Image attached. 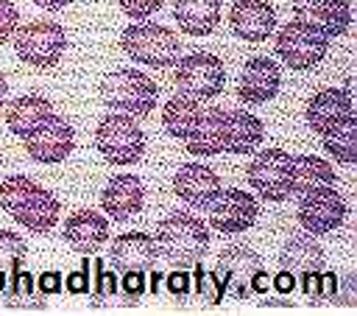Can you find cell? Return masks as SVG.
<instances>
[{
  "label": "cell",
  "mask_w": 357,
  "mask_h": 316,
  "mask_svg": "<svg viewBox=\"0 0 357 316\" xmlns=\"http://www.w3.org/2000/svg\"><path fill=\"white\" fill-rule=\"evenodd\" d=\"M0 210H6L28 232L47 235L59 224L61 201L31 176L14 173L0 182Z\"/></svg>",
  "instance_id": "6da1fadb"
},
{
  "label": "cell",
  "mask_w": 357,
  "mask_h": 316,
  "mask_svg": "<svg viewBox=\"0 0 357 316\" xmlns=\"http://www.w3.org/2000/svg\"><path fill=\"white\" fill-rule=\"evenodd\" d=\"M156 252L173 268H190L209 249V227L192 213H170L156 227Z\"/></svg>",
  "instance_id": "7a4b0ae2"
},
{
  "label": "cell",
  "mask_w": 357,
  "mask_h": 316,
  "mask_svg": "<svg viewBox=\"0 0 357 316\" xmlns=\"http://www.w3.org/2000/svg\"><path fill=\"white\" fill-rule=\"evenodd\" d=\"M100 98L114 112H126L131 117H145L156 109L159 87L151 76H145L137 67H117L103 76Z\"/></svg>",
  "instance_id": "3957f363"
},
{
  "label": "cell",
  "mask_w": 357,
  "mask_h": 316,
  "mask_svg": "<svg viewBox=\"0 0 357 316\" xmlns=\"http://www.w3.org/2000/svg\"><path fill=\"white\" fill-rule=\"evenodd\" d=\"M120 48L137 62L148 67H173L181 56L178 34L167 25L156 22H131L120 34Z\"/></svg>",
  "instance_id": "277c9868"
},
{
  "label": "cell",
  "mask_w": 357,
  "mask_h": 316,
  "mask_svg": "<svg viewBox=\"0 0 357 316\" xmlns=\"http://www.w3.org/2000/svg\"><path fill=\"white\" fill-rule=\"evenodd\" d=\"M14 53L22 64L36 70H50L61 62L67 50V31L53 20H31L14 34Z\"/></svg>",
  "instance_id": "5b68a950"
},
{
  "label": "cell",
  "mask_w": 357,
  "mask_h": 316,
  "mask_svg": "<svg viewBox=\"0 0 357 316\" xmlns=\"http://www.w3.org/2000/svg\"><path fill=\"white\" fill-rule=\"evenodd\" d=\"M95 148L112 165H134L145 154V131L126 112H106L95 129Z\"/></svg>",
  "instance_id": "8992f818"
},
{
  "label": "cell",
  "mask_w": 357,
  "mask_h": 316,
  "mask_svg": "<svg viewBox=\"0 0 357 316\" xmlns=\"http://www.w3.org/2000/svg\"><path fill=\"white\" fill-rule=\"evenodd\" d=\"M326 50H329V39L318 28H312L310 22L296 20V17L290 22H284L276 36V56L284 62V67L298 70V73L318 67L324 62Z\"/></svg>",
  "instance_id": "52a82bcc"
},
{
  "label": "cell",
  "mask_w": 357,
  "mask_h": 316,
  "mask_svg": "<svg viewBox=\"0 0 357 316\" xmlns=\"http://www.w3.org/2000/svg\"><path fill=\"white\" fill-rule=\"evenodd\" d=\"M173 84L181 95L206 101L223 92L226 67L215 53H190L178 56L173 64Z\"/></svg>",
  "instance_id": "ba28073f"
},
{
  "label": "cell",
  "mask_w": 357,
  "mask_h": 316,
  "mask_svg": "<svg viewBox=\"0 0 357 316\" xmlns=\"http://www.w3.org/2000/svg\"><path fill=\"white\" fill-rule=\"evenodd\" d=\"M259 201L240 187H220L206 204V224L220 235H237L257 224Z\"/></svg>",
  "instance_id": "9c48e42d"
},
{
  "label": "cell",
  "mask_w": 357,
  "mask_h": 316,
  "mask_svg": "<svg viewBox=\"0 0 357 316\" xmlns=\"http://www.w3.org/2000/svg\"><path fill=\"white\" fill-rule=\"evenodd\" d=\"M346 213H349L346 199L340 196V190L335 185H324V187H315L310 193H301V201L296 207L298 224L312 238L335 232L346 221Z\"/></svg>",
  "instance_id": "30bf717a"
},
{
  "label": "cell",
  "mask_w": 357,
  "mask_h": 316,
  "mask_svg": "<svg viewBox=\"0 0 357 316\" xmlns=\"http://www.w3.org/2000/svg\"><path fill=\"white\" fill-rule=\"evenodd\" d=\"M248 185L265 201H287L290 199V154L284 148H265L254 154L245 168Z\"/></svg>",
  "instance_id": "8fae6325"
},
{
  "label": "cell",
  "mask_w": 357,
  "mask_h": 316,
  "mask_svg": "<svg viewBox=\"0 0 357 316\" xmlns=\"http://www.w3.org/2000/svg\"><path fill=\"white\" fill-rule=\"evenodd\" d=\"M22 145H25L31 159H36L42 165H56V162H61V159H67L73 154V148H75V129L64 117L53 115L33 134L22 137Z\"/></svg>",
  "instance_id": "7c38bea8"
},
{
  "label": "cell",
  "mask_w": 357,
  "mask_h": 316,
  "mask_svg": "<svg viewBox=\"0 0 357 316\" xmlns=\"http://www.w3.org/2000/svg\"><path fill=\"white\" fill-rule=\"evenodd\" d=\"M259 268H262V257H259L254 249L243 246V243H234V246L223 249V252L218 254V266H215V271H218V277H220L226 294H231L237 302H243V299L251 296L248 280H251V274L259 271Z\"/></svg>",
  "instance_id": "4fadbf2b"
},
{
  "label": "cell",
  "mask_w": 357,
  "mask_h": 316,
  "mask_svg": "<svg viewBox=\"0 0 357 316\" xmlns=\"http://www.w3.org/2000/svg\"><path fill=\"white\" fill-rule=\"evenodd\" d=\"M279 87H282L279 64L268 56H251L243 64V73H240V81H237V95H240V101H245L251 106H259V103L273 101Z\"/></svg>",
  "instance_id": "5bb4252c"
},
{
  "label": "cell",
  "mask_w": 357,
  "mask_h": 316,
  "mask_svg": "<svg viewBox=\"0 0 357 316\" xmlns=\"http://www.w3.org/2000/svg\"><path fill=\"white\" fill-rule=\"evenodd\" d=\"M231 34L243 42H265L276 28V11L268 0H234L229 8Z\"/></svg>",
  "instance_id": "9a60e30c"
},
{
  "label": "cell",
  "mask_w": 357,
  "mask_h": 316,
  "mask_svg": "<svg viewBox=\"0 0 357 316\" xmlns=\"http://www.w3.org/2000/svg\"><path fill=\"white\" fill-rule=\"evenodd\" d=\"M156 240L148 232H123L112 238L109 257L106 263L120 274V271H148L156 266Z\"/></svg>",
  "instance_id": "2e32d148"
},
{
  "label": "cell",
  "mask_w": 357,
  "mask_h": 316,
  "mask_svg": "<svg viewBox=\"0 0 357 316\" xmlns=\"http://www.w3.org/2000/svg\"><path fill=\"white\" fill-rule=\"evenodd\" d=\"M142 204H145V187H142L139 176H134V173L112 176L100 193V207H103L106 218H112V221L134 218L142 210Z\"/></svg>",
  "instance_id": "e0dca14e"
},
{
  "label": "cell",
  "mask_w": 357,
  "mask_h": 316,
  "mask_svg": "<svg viewBox=\"0 0 357 316\" xmlns=\"http://www.w3.org/2000/svg\"><path fill=\"white\" fill-rule=\"evenodd\" d=\"M293 17L310 22L326 39H332L349 31L351 3L349 0H301V3H293Z\"/></svg>",
  "instance_id": "ac0fdd59"
},
{
  "label": "cell",
  "mask_w": 357,
  "mask_h": 316,
  "mask_svg": "<svg viewBox=\"0 0 357 316\" xmlns=\"http://www.w3.org/2000/svg\"><path fill=\"white\" fill-rule=\"evenodd\" d=\"M220 187H223V185H220L218 173H215L209 165H204V162H184V165L173 173V193H176L181 201H187L190 207L206 210V204L218 196Z\"/></svg>",
  "instance_id": "d6986e66"
},
{
  "label": "cell",
  "mask_w": 357,
  "mask_h": 316,
  "mask_svg": "<svg viewBox=\"0 0 357 316\" xmlns=\"http://www.w3.org/2000/svg\"><path fill=\"white\" fill-rule=\"evenodd\" d=\"M61 238L73 252L89 257L109 240V218L100 215L98 210H78L67 218Z\"/></svg>",
  "instance_id": "ffe728a7"
},
{
  "label": "cell",
  "mask_w": 357,
  "mask_h": 316,
  "mask_svg": "<svg viewBox=\"0 0 357 316\" xmlns=\"http://www.w3.org/2000/svg\"><path fill=\"white\" fill-rule=\"evenodd\" d=\"M349 112H351V92H349V87H326V89H318L307 101L304 117H307V126L315 134H324L329 126H335Z\"/></svg>",
  "instance_id": "44dd1931"
},
{
  "label": "cell",
  "mask_w": 357,
  "mask_h": 316,
  "mask_svg": "<svg viewBox=\"0 0 357 316\" xmlns=\"http://www.w3.org/2000/svg\"><path fill=\"white\" fill-rule=\"evenodd\" d=\"M223 145H226V109L206 106L201 112L195 129L184 140V148L192 157H215L223 151Z\"/></svg>",
  "instance_id": "7402d4cb"
},
{
  "label": "cell",
  "mask_w": 357,
  "mask_h": 316,
  "mask_svg": "<svg viewBox=\"0 0 357 316\" xmlns=\"http://www.w3.org/2000/svg\"><path fill=\"white\" fill-rule=\"evenodd\" d=\"M53 103L39 95V92H25L20 98H14L8 106H6V126L11 129V134L17 137H28L33 134L42 123H47L53 117Z\"/></svg>",
  "instance_id": "603a6c76"
},
{
  "label": "cell",
  "mask_w": 357,
  "mask_h": 316,
  "mask_svg": "<svg viewBox=\"0 0 357 316\" xmlns=\"http://www.w3.org/2000/svg\"><path fill=\"white\" fill-rule=\"evenodd\" d=\"M262 137H265V126L257 115H251L245 109H226V145H223V151L248 157L259 148Z\"/></svg>",
  "instance_id": "cb8c5ba5"
},
{
  "label": "cell",
  "mask_w": 357,
  "mask_h": 316,
  "mask_svg": "<svg viewBox=\"0 0 357 316\" xmlns=\"http://www.w3.org/2000/svg\"><path fill=\"white\" fill-rule=\"evenodd\" d=\"M3 305L14 310H45L47 296L36 288V277L25 268V263L8 266V280L3 288Z\"/></svg>",
  "instance_id": "d4e9b609"
},
{
  "label": "cell",
  "mask_w": 357,
  "mask_h": 316,
  "mask_svg": "<svg viewBox=\"0 0 357 316\" xmlns=\"http://www.w3.org/2000/svg\"><path fill=\"white\" fill-rule=\"evenodd\" d=\"M279 266L293 271L296 280H298L304 274H312V271L324 268V249H321V243L310 232L293 235V238L284 240V246L279 252Z\"/></svg>",
  "instance_id": "484cf974"
},
{
  "label": "cell",
  "mask_w": 357,
  "mask_h": 316,
  "mask_svg": "<svg viewBox=\"0 0 357 316\" xmlns=\"http://www.w3.org/2000/svg\"><path fill=\"white\" fill-rule=\"evenodd\" d=\"M173 17L190 36H209L220 22V0H176Z\"/></svg>",
  "instance_id": "4316f807"
},
{
  "label": "cell",
  "mask_w": 357,
  "mask_h": 316,
  "mask_svg": "<svg viewBox=\"0 0 357 316\" xmlns=\"http://www.w3.org/2000/svg\"><path fill=\"white\" fill-rule=\"evenodd\" d=\"M335 168L324 159V157H312V154H290V193H310L315 187L324 185H335Z\"/></svg>",
  "instance_id": "83f0119b"
},
{
  "label": "cell",
  "mask_w": 357,
  "mask_h": 316,
  "mask_svg": "<svg viewBox=\"0 0 357 316\" xmlns=\"http://www.w3.org/2000/svg\"><path fill=\"white\" fill-rule=\"evenodd\" d=\"M201 101H195V98H187V95H173L167 103H165V109H162V126H165V131L170 134V137H176V140H187L190 137V131L195 129V123H198V117H201Z\"/></svg>",
  "instance_id": "f1b7e54d"
},
{
  "label": "cell",
  "mask_w": 357,
  "mask_h": 316,
  "mask_svg": "<svg viewBox=\"0 0 357 316\" xmlns=\"http://www.w3.org/2000/svg\"><path fill=\"white\" fill-rule=\"evenodd\" d=\"M321 140H324L326 154H332L337 162H343V165L357 162V117H354V112H349L335 126H329L321 134Z\"/></svg>",
  "instance_id": "f546056e"
},
{
  "label": "cell",
  "mask_w": 357,
  "mask_h": 316,
  "mask_svg": "<svg viewBox=\"0 0 357 316\" xmlns=\"http://www.w3.org/2000/svg\"><path fill=\"white\" fill-rule=\"evenodd\" d=\"M226 296V288L218 277L215 268H204L201 260L190 266V296H187V308L190 305H201V308H215L220 305Z\"/></svg>",
  "instance_id": "4dcf8cb0"
},
{
  "label": "cell",
  "mask_w": 357,
  "mask_h": 316,
  "mask_svg": "<svg viewBox=\"0 0 357 316\" xmlns=\"http://www.w3.org/2000/svg\"><path fill=\"white\" fill-rule=\"evenodd\" d=\"M89 305L92 308H114L120 302V274L109 268L106 260L92 263V285H89Z\"/></svg>",
  "instance_id": "1f68e13d"
},
{
  "label": "cell",
  "mask_w": 357,
  "mask_h": 316,
  "mask_svg": "<svg viewBox=\"0 0 357 316\" xmlns=\"http://www.w3.org/2000/svg\"><path fill=\"white\" fill-rule=\"evenodd\" d=\"M337 282H340V277H337L335 271H326V268L298 277V285H301V291L307 294V299H310L312 305L335 302V296H337Z\"/></svg>",
  "instance_id": "d6a6232c"
},
{
  "label": "cell",
  "mask_w": 357,
  "mask_h": 316,
  "mask_svg": "<svg viewBox=\"0 0 357 316\" xmlns=\"http://www.w3.org/2000/svg\"><path fill=\"white\" fill-rule=\"evenodd\" d=\"M148 291L145 271H120V302L123 308H137L139 296Z\"/></svg>",
  "instance_id": "836d02e7"
},
{
  "label": "cell",
  "mask_w": 357,
  "mask_h": 316,
  "mask_svg": "<svg viewBox=\"0 0 357 316\" xmlns=\"http://www.w3.org/2000/svg\"><path fill=\"white\" fill-rule=\"evenodd\" d=\"M165 280V291H170V296L187 308V296H190V268H173L170 274L162 277Z\"/></svg>",
  "instance_id": "e575fe53"
},
{
  "label": "cell",
  "mask_w": 357,
  "mask_h": 316,
  "mask_svg": "<svg viewBox=\"0 0 357 316\" xmlns=\"http://www.w3.org/2000/svg\"><path fill=\"white\" fill-rule=\"evenodd\" d=\"M20 28V11L11 0H0V45L11 42Z\"/></svg>",
  "instance_id": "d590c367"
},
{
  "label": "cell",
  "mask_w": 357,
  "mask_h": 316,
  "mask_svg": "<svg viewBox=\"0 0 357 316\" xmlns=\"http://www.w3.org/2000/svg\"><path fill=\"white\" fill-rule=\"evenodd\" d=\"M165 0H117L120 11L131 20H148L151 14H156L162 8Z\"/></svg>",
  "instance_id": "8d00e7d4"
},
{
  "label": "cell",
  "mask_w": 357,
  "mask_h": 316,
  "mask_svg": "<svg viewBox=\"0 0 357 316\" xmlns=\"http://www.w3.org/2000/svg\"><path fill=\"white\" fill-rule=\"evenodd\" d=\"M89 285H92V268H89V260H86V254H84L81 268L67 271V277H64V288H67L70 294H89Z\"/></svg>",
  "instance_id": "74e56055"
},
{
  "label": "cell",
  "mask_w": 357,
  "mask_h": 316,
  "mask_svg": "<svg viewBox=\"0 0 357 316\" xmlns=\"http://www.w3.org/2000/svg\"><path fill=\"white\" fill-rule=\"evenodd\" d=\"M36 288H39L45 296L61 294V291H64V274H61L59 268H47V271H42V274L36 277Z\"/></svg>",
  "instance_id": "f35d334b"
},
{
  "label": "cell",
  "mask_w": 357,
  "mask_h": 316,
  "mask_svg": "<svg viewBox=\"0 0 357 316\" xmlns=\"http://www.w3.org/2000/svg\"><path fill=\"white\" fill-rule=\"evenodd\" d=\"M296 285H298V280H296V274L287 271V268H279V271L271 277V288L279 291V294H290V291H296Z\"/></svg>",
  "instance_id": "ab89813d"
},
{
  "label": "cell",
  "mask_w": 357,
  "mask_h": 316,
  "mask_svg": "<svg viewBox=\"0 0 357 316\" xmlns=\"http://www.w3.org/2000/svg\"><path fill=\"white\" fill-rule=\"evenodd\" d=\"M248 288H251V294H265V291L271 288V277H268V271H265V268L254 271L251 280H248Z\"/></svg>",
  "instance_id": "60d3db41"
},
{
  "label": "cell",
  "mask_w": 357,
  "mask_h": 316,
  "mask_svg": "<svg viewBox=\"0 0 357 316\" xmlns=\"http://www.w3.org/2000/svg\"><path fill=\"white\" fill-rule=\"evenodd\" d=\"M259 308H293V302L282 294V296H262L259 299Z\"/></svg>",
  "instance_id": "b9f144b4"
},
{
  "label": "cell",
  "mask_w": 357,
  "mask_h": 316,
  "mask_svg": "<svg viewBox=\"0 0 357 316\" xmlns=\"http://www.w3.org/2000/svg\"><path fill=\"white\" fill-rule=\"evenodd\" d=\"M39 8H45V11H61V8H67L73 0H33Z\"/></svg>",
  "instance_id": "7bdbcfd3"
},
{
  "label": "cell",
  "mask_w": 357,
  "mask_h": 316,
  "mask_svg": "<svg viewBox=\"0 0 357 316\" xmlns=\"http://www.w3.org/2000/svg\"><path fill=\"white\" fill-rule=\"evenodd\" d=\"M145 274L151 277V282H148V291H151V294H156V291H159V285H162V277H165V274H162L159 268H148Z\"/></svg>",
  "instance_id": "ee69618b"
},
{
  "label": "cell",
  "mask_w": 357,
  "mask_h": 316,
  "mask_svg": "<svg viewBox=\"0 0 357 316\" xmlns=\"http://www.w3.org/2000/svg\"><path fill=\"white\" fill-rule=\"evenodd\" d=\"M6 98H8V81H6V76H3V70H0V106L6 103Z\"/></svg>",
  "instance_id": "f6af8a7d"
},
{
  "label": "cell",
  "mask_w": 357,
  "mask_h": 316,
  "mask_svg": "<svg viewBox=\"0 0 357 316\" xmlns=\"http://www.w3.org/2000/svg\"><path fill=\"white\" fill-rule=\"evenodd\" d=\"M6 280H8V271L0 268V294H3V288H6Z\"/></svg>",
  "instance_id": "bcb514c9"
},
{
  "label": "cell",
  "mask_w": 357,
  "mask_h": 316,
  "mask_svg": "<svg viewBox=\"0 0 357 316\" xmlns=\"http://www.w3.org/2000/svg\"><path fill=\"white\" fill-rule=\"evenodd\" d=\"M0 165H3V151H0Z\"/></svg>",
  "instance_id": "7dc6e473"
},
{
  "label": "cell",
  "mask_w": 357,
  "mask_h": 316,
  "mask_svg": "<svg viewBox=\"0 0 357 316\" xmlns=\"http://www.w3.org/2000/svg\"><path fill=\"white\" fill-rule=\"evenodd\" d=\"M287 3H301V0H287Z\"/></svg>",
  "instance_id": "c3c4849f"
}]
</instances>
